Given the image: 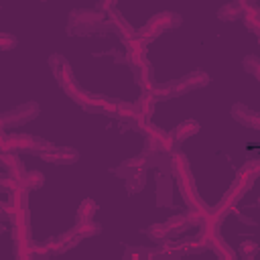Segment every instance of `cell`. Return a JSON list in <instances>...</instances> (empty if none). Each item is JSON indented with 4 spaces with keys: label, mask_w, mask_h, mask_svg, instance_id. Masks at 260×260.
Instances as JSON below:
<instances>
[{
    "label": "cell",
    "mask_w": 260,
    "mask_h": 260,
    "mask_svg": "<svg viewBox=\"0 0 260 260\" xmlns=\"http://www.w3.org/2000/svg\"><path fill=\"white\" fill-rule=\"evenodd\" d=\"M106 28V16L93 8H75L69 12L67 32L69 35H89Z\"/></svg>",
    "instance_id": "6da1fadb"
},
{
    "label": "cell",
    "mask_w": 260,
    "mask_h": 260,
    "mask_svg": "<svg viewBox=\"0 0 260 260\" xmlns=\"http://www.w3.org/2000/svg\"><path fill=\"white\" fill-rule=\"evenodd\" d=\"M6 146L14 152H24V154H43L51 150L55 144L41 138V136H30V134H6Z\"/></svg>",
    "instance_id": "7a4b0ae2"
},
{
    "label": "cell",
    "mask_w": 260,
    "mask_h": 260,
    "mask_svg": "<svg viewBox=\"0 0 260 260\" xmlns=\"http://www.w3.org/2000/svg\"><path fill=\"white\" fill-rule=\"evenodd\" d=\"M37 116H39V104H37V102H24V104H20L18 108L0 114V120H2V124L6 126V130H10V128H18V126L30 122V120L37 118Z\"/></svg>",
    "instance_id": "3957f363"
},
{
    "label": "cell",
    "mask_w": 260,
    "mask_h": 260,
    "mask_svg": "<svg viewBox=\"0 0 260 260\" xmlns=\"http://www.w3.org/2000/svg\"><path fill=\"white\" fill-rule=\"evenodd\" d=\"M209 83V75L205 71H191L187 75H183L181 79H173L169 81L171 85V91H173V98L175 95H183V93H189L191 89H197V87H205Z\"/></svg>",
    "instance_id": "277c9868"
},
{
    "label": "cell",
    "mask_w": 260,
    "mask_h": 260,
    "mask_svg": "<svg viewBox=\"0 0 260 260\" xmlns=\"http://www.w3.org/2000/svg\"><path fill=\"white\" fill-rule=\"evenodd\" d=\"M108 16H106V26H110V28H114V32L120 37V41L126 45L130 39H134L136 37V28L116 10V8H110L108 12H106Z\"/></svg>",
    "instance_id": "5b68a950"
},
{
    "label": "cell",
    "mask_w": 260,
    "mask_h": 260,
    "mask_svg": "<svg viewBox=\"0 0 260 260\" xmlns=\"http://www.w3.org/2000/svg\"><path fill=\"white\" fill-rule=\"evenodd\" d=\"M79 242H81V238H79L73 230H69V232H63V234H59V236H53V238L45 240V246L49 248L51 254H63V252L75 248Z\"/></svg>",
    "instance_id": "8992f818"
},
{
    "label": "cell",
    "mask_w": 260,
    "mask_h": 260,
    "mask_svg": "<svg viewBox=\"0 0 260 260\" xmlns=\"http://www.w3.org/2000/svg\"><path fill=\"white\" fill-rule=\"evenodd\" d=\"M49 67H51V71H53V75H55V79L59 81L61 87L67 85V83H71V81H75V75L71 71V65H69V61L63 55H59V53L51 55L49 57Z\"/></svg>",
    "instance_id": "52a82bcc"
},
{
    "label": "cell",
    "mask_w": 260,
    "mask_h": 260,
    "mask_svg": "<svg viewBox=\"0 0 260 260\" xmlns=\"http://www.w3.org/2000/svg\"><path fill=\"white\" fill-rule=\"evenodd\" d=\"M43 160L47 162H55V165H73L79 160V152L71 146H53L51 150L39 154Z\"/></svg>",
    "instance_id": "ba28073f"
},
{
    "label": "cell",
    "mask_w": 260,
    "mask_h": 260,
    "mask_svg": "<svg viewBox=\"0 0 260 260\" xmlns=\"http://www.w3.org/2000/svg\"><path fill=\"white\" fill-rule=\"evenodd\" d=\"M156 205L158 207L173 205V179L167 173L156 175Z\"/></svg>",
    "instance_id": "9c48e42d"
},
{
    "label": "cell",
    "mask_w": 260,
    "mask_h": 260,
    "mask_svg": "<svg viewBox=\"0 0 260 260\" xmlns=\"http://www.w3.org/2000/svg\"><path fill=\"white\" fill-rule=\"evenodd\" d=\"M232 118H234L236 122H240V124L252 128V130H258V128H260V116H258L254 110L246 108L244 104H234V106H232Z\"/></svg>",
    "instance_id": "30bf717a"
},
{
    "label": "cell",
    "mask_w": 260,
    "mask_h": 260,
    "mask_svg": "<svg viewBox=\"0 0 260 260\" xmlns=\"http://www.w3.org/2000/svg\"><path fill=\"white\" fill-rule=\"evenodd\" d=\"M169 175L175 177V179H183V177H189L191 175L189 158L181 150L169 154Z\"/></svg>",
    "instance_id": "8fae6325"
},
{
    "label": "cell",
    "mask_w": 260,
    "mask_h": 260,
    "mask_svg": "<svg viewBox=\"0 0 260 260\" xmlns=\"http://www.w3.org/2000/svg\"><path fill=\"white\" fill-rule=\"evenodd\" d=\"M0 167H2L6 173L18 175V177H22V175L26 173L24 162L20 160L18 152H14V150H0Z\"/></svg>",
    "instance_id": "7c38bea8"
},
{
    "label": "cell",
    "mask_w": 260,
    "mask_h": 260,
    "mask_svg": "<svg viewBox=\"0 0 260 260\" xmlns=\"http://www.w3.org/2000/svg\"><path fill=\"white\" fill-rule=\"evenodd\" d=\"M102 100H104V95L91 93L87 89H79L77 95L73 98V102L77 106H81V110H85V112H102Z\"/></svg>",
    "instance_id": "4fadbf2b"
},
{
    "label": "cell",
    "mask_w": 260,
    "mask_h": 260,
    "mask_svg": "<svg viewBox=\"0 0 260 260\" xmlns=\"http://www.w3.org/2000/svg\"><path fill=\"white\" fill-rule=\"evenodd\" d=\"M134 110H136V120L134 122H148L154 114V102L150 100V95L146 91L140 93V98L134 102Z\"/></svg>",
    "instance_id": "5bb4252c"
},
{
    "label": "cell",
    "mask_w": 260,
    "mask_h": 260,
    "mask_svg": "<svg viewBox=\"0 0 260 260\" xmlns=\"http://www.w3.org/2000/svg\"><path fill=\"white\" fill-rule=\"evenodd\" d=\"M140 169H146V158H144L142 154L132 156V158H126V160L120 162L116 169H112V173L118 175V177H122V179H126L128 175H132V173H136V171H140Z\"/></svg>",
    "instance_id": "9a60e30c"
},
{
    "label": "cell",
    "mask_w": 260,
    "mask_h": 260,
    "mask_svg": "<svg viewBox=\"0 0 260 260\" xmlns=\"http://www.w3.org/2000/svg\"><path fill=\"white\" fill-rule=\"evenodd\" d=\"M156 30H167V28H175V26H179L181 24V16L179 14H175V12H169V10H162V12H158V14H154L150 20H148Z\"/></svg>",
    "instance_id": "2e32d148"
},
{
    "label": "cell",
    "mask_w": 260,
    "mask_h": 260,
    "mask_svg": "<svg viewBox=\"0 0 260 260\" xmlns=\"http://www.w3.org/2000/svg\"><path fill=\"white\" fill-rule=\"evenodd\" d=\"M197 132H199V122H197V120H185V122H181V124L171 132V136L181 144L183 140L191 138V136L197 134Z\"/></svg>",
    "instance_id": "e0dca14e"
},
{
    "label": "cell",
    "mask_w": 260,
    "mask_h": 260,
    "mask_svg": "<svg viewBox=\"0 0 260 260\" xmlns=\"http://www.w3.org/2000/svg\"><path fill=\"white\" fill-rule=\"evenodd\" d=\"M242 18H244L246 28H250L254 35H258V30H260V8H258V4H248V6H244Z\"/></svg>",
    "instance_id": "ac0fdd59"
},
{
    "label": "cell",
    "mask_w": 260,
    "mask_h": 260,
    "mask_svg": "<svg viewBox=\"0 0 260 260\" xmlns=\"http://www.w3.org/2000/svg\"><path fill=\"white\" fill-rule=\"evenodd\" d=\"M242 12H244V6L238 4L236 0H230L228 4H223V6L217 10V16H219V20H223V22H232V20L242 18Z\"/></svg>",
    "instance_id": "d6986e66"
},
{
    "label": "cell",
    "mask_w": 260,
    "mask_h": 260,
    "mask_svg": "<svg viewBox=\"0 0 260 260\" xmlns=\"http://www.w3.org/2000/svg\"><path fill=\"white\" fill-rule=\"evenodd\" d=\"M71 230L83 240V238H93V236H98V234L102 232V225H100L98 221H93V219H83V221H75V225H73Z\"/></svg>",
    "instance_id": "ffe728a7"
},
{
    "label": "cell",
    "mask_w": 260,
    "mask_h": 260,
    "mask_svg": "<svg viewBox=\"0 0 260 260\" xmlns=\"http://www.w3.org/2000/svg\"><path fill=\"white\" fill-rule=\"evenodd\" d=\"M134 79H136V83L142 91H148L154 85V71H152L150 63L140 67V69H134Z\"/></svg>",
    "instance_id": "44dd1931"
},
{
    "label": "cell",
    "mask_w": 260,
    "mask_h": 260,
    "mask_svg": "<svg viewBox=\"0 0 260 260\" xmlns=\"http://www.w3.org/2000/svg\"><path fill=\"white\" fill-rule=\"evenodd\" d=\"M146 171L148 169H140V171H136V173H132V175L126 177V191L130 195L140 193L146 187Z\"/></svg>",
    "instance_id": "7402d4cb"
},
{
    "label": "cell",
    "mask_w": 260,
    "mask_h": 260,
    "mask_svg": "<svg viewBox=\"0 0 260 260\" xmlns=\"http://www.w3.org/2000/svg\"><path fill=\"white\" fill-rule=\"evenodd\" d=\"M114 118L122 120V122H134L136 120V110H134V104L130 102H122V100H116V112H114Z\"/></svg>",
    "instance_id": "603a6c76"
},
{
    "label": "cell",
    "mask_w": 260,
    "mask_h": 260,
    "mask_svg": "<svg viewBox=\"0 0 260 260\" xmlns=\"http://www.w3.org/2000/svg\"><path fill=\"white\" fill-rule=\"evenodd\" d=\"M45 185V175L41 171H26L22 175V189L26 191H37Z\"/></svg>",
    "instance_id": "cb8c5ba5"
},
{
    "label": "cell",
    "mask_w": 260,
    "mask_h": 260,
    "mask_svg": "<svg viewBox=\"0 0 260 260\" xmlns=\"http://www.w3.org/2000/svg\"><path fill=\"white\" fill-rule=\"evenodd\" d=\"M146 93L150 95V100H152L154 104H156V102H167V100L173 98V91H171L169 81H167V83H154Z\"/></svg>",
    "instance_id": "d4e9b609"
},
{
    "label": "cell",
    "mask_w": 260,
    "mask_h": 260,
    "mask_svg": "<svg viewBox=\"0 0 260 260\" xmlns=\"http://www.w3.org/2000/svg\"><path fill=\"white\" fill-rule=\"evenodd\" d=\"M165 223H167V228H169V234H171V236H179V234H183V232H187V230H189V223H187V219H185V215H183V213L171 215Z\"/></svg>",
    "instance_id": "484cf974"
},
{
    "label": "cell",
    "mask_w": 260,
    "mask_h": 260,
    "mask_svg": "<svg viewBox=\"0 0 260 260\" xmlns=\"http://www.w3.org/2000/svg\"><path fill=\"white\" fill-rule=\"evenodd\" d=\"M144 234L152 240V242H162L165 238H171V234H169V228H167V223H152V225H148L146 230H144Z\"/></svg>",
    "instance_id": "4316f807"
},
{
    "label": "cell",
    "mask_w": 260,
    "mask_h": 260,
    "mask_svg": "<svg viewBox=\"0 0 260 260\" xmlns=\"http://www.w3.org/2000/svg\"><path fill=\"white\" fill-rule=\"evenodd\" d=\"M124 61L130 65V69H140L144 65H148V59H146V51H128V55L124 57Z\"/></svg>",
    "instance_id": "83f0119b"
},
{
    "label": "cell",
    "mask_w": 260,
    "mask_h": 260,
    "mask_svg": "<svg viewBox=\"0 0 260 260\" xmlns=\"http://www.w3.org/2000/svg\"><path fill=\"white\" fill-rule=\"evenodd\" d=\"M98 211V203L93 199H83L79 209H77V221H83V219H93Z\"/></svg>",
    "instance_id": "f1b7e54d"
},
{
    "label": "cell",
    "mask_w": 260,
    "mask_h": 260,
    "mask_svg": "<svg viewBox=\"0 0 260 260\" xmlns=\"http://www.w3.org/2000/svg\"><path fill=\"white\" fill-rule=\"evenodd\" d=\"M244 71H248L254 77H260V57L258 55H246L244 57Z\"/></svg>",
    "instance_id": "f546056e"
},
{
    "label": "cell",
    "mask_w": 260,
    "mask_h": 260,
    "mask_svg": "<svg viewBox=\"0 0 260 260\" xmlns=\"http://www.w3.org/2000/svg\"><path fill=\"white\" fill-rule=\"evenodd\" d=\"M258 250H260V246H258L256 242H244V244L240 246V254H242L244 260H252V258L258 254Z\"/></svg>",
    "instance_id": "4dcf8cb0"
},
{
    "label": "cell",
    "mask_w": 260,
    "mask_h": 260,
    "mask_svg": "<svg viewBox=\"0 0 260 260\" xmlns=\"http://www.w3.org/2000/svg\"><path fill=\"white\" fill-rule=\"evenodd\" d=\"M124 260H146V248H140V246H130V248H126Z\"/></svg>",
    "instance_id": "1f68e13d"
},
{
    "label": "cell",
    "mask_w": 260,
    "mask_h": 260,
    "mask_svg": "<svg viewBox=\"0 0 260 260\" xmlns=\"http://www.w3.org/2000/svg\"><path fill=\"white\" fill-rule=\"evenodd\" d=\"M16 47V37L10 32H0V51H10Z\"/></svg>",
    "instance_id": "d6a6232c"
},
{
    "label": "cell",
    "mask_w": 260,
    "mask_h": 260,
    "mask_svg": "<svg viewBox=\"0 0 260 260\" xmlns=\"http://www.w3.org/2000/svg\"><path fill=\"white\" fill-rule=\"evenodd\" d=\"M79 89H81V87L77 85V81H71V83H67V85H63V91H65V93H67L69 98H75Z\"/></svg>",
    "instance_id": "836d02e7"
},
{
    "label": "cell",
    "mask_w": 260,
    "mask_h": 260,
    "mask_svg": "<svg viewBox=\"0 0 260 260\" xmlns=\"http://www.w3.org/2000/svg\"><path fill=\"white\" fill-rule=\"evenodd\" d=\"M116 2H118V0H100V2H98V10H100V12H108L110 8L116 6Z\"/></svg>",
    "instance_id": "e575fe53"
},
{
    "label": "cell",
    "mask_w": 260,
    "mask_h": 260,
    "mask_svg": "<svg viewBox=\"0 0 260 260\" xmlns=\"http://www.w3.org/2000/svg\"><path fill=\"white\" fill-rule=\"evenodd\" d=\"M0 219L8 221V201H0Z\"/></svg>",
    "instance_id": "d590c367"
},
{
    "label": "cell",
    "mask_w": 260,
    "mask_h": 260,
    "mask_svg": "<svg viewBox=\"0 0 260 260\" xmlns=\"http://www.w3.org/2000/svg\"><path fill=\"white\" fill-rule=\"evenodd\" d=\"M4 177L6 173H0V193H4Z\"/></svg>",
    "instance_id": "8d00e7d4"
}]
</instances>
